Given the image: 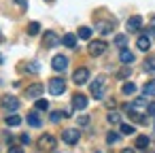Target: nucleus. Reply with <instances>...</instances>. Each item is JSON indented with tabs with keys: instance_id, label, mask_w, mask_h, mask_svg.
Returning a JSON list of instances; mask_svg holds the SVG:
<instances>
[{
	"instance_id": "c756f323",
	"label": "nucleus",
	"mask_w": 155,
	"mask_h": 153,
	"mask_svg": "<svg viewBox=\"0 0 155 153\" xmlns=\"http://www.w3.org/2000/svg\"><path fill=\"white\" fill-rule=\"evenodd\" d=\"M106 119H108L110 123H119V121H121L119 113H115V111H113V113H108V115H106Z\"/></svg>"
},
{
	"instance_id": "6ab92c4d",
	"label": "nucleus",
	"mask_w": 155,
	"mask_h": 153,
	"mask_svg": "<svg viewBox=\"0 0 155 153\" xmlns=\"http://www.w3.org/2000/svg\"><path fill=\"white\" fill-rule=\"evenodd\" d=\"M134 147L136 149H147L149 147V136H138L136 142H134Z\"/></svg>"
},
{
	"instance_id": "f704fd0d",
	"label": "nucleus",
	"mask_w": 155,
	"mask_h": 153,
	"mask_svg": "<svg viewBox=\"0 0 155 153\" xmlns=\"http://www.w3.org/2000/svg\"><path fill=\"white\" fill-rule=\"evenodd\" d=\"M147 113L155 117V102H149V106H147Z\"/></svg>"
},
{
	"instance_id": "423d86ee",
	"label": "nucleus",
	"mask_w": 155,
	"mask_h": 153,
	"mask_svg": "<svg viewBox=\"0 0 155 153\" xmlns=\"http://www.w3.org/2000/svg\"><path fill=\"white\" fill-rule=\"evenodd\" d=\"M0 104H2V108L9 113V111H17L19 108V100L15 96H2V100H0Z\"/></svg>"
},
{
	"instance_id": "58836bf2",
	"label": "nucleus",
	"mask_w": 155,
	"mask_h": 153,
	"mask_svg": "<svg viewBox=\"0 0 155 153\" xmlns=\"http://www.w3.org/2000/svg\"><path fill=\"white\" fill-rule=\"evenodd\" d=\"M21 142L28 145V142H30V136H28V134H21Z\"/></svg>"
},
{
	"instance_id": "4468645a",
	"label": "nucleus",
	"mask_w": 155,
	"mask_h": 153,
	"mask_svg": "<svg viewBox=\"0 0 155 153\" xmlns=\"http://www.w3.org/2000/svg\"><path fill=\"white\" fill-rule=\"evenodd\" d=\"M62 43H64V47H68V49H74V47H77V36H74V34H64Z\"/></svg>"
},
{
	"instance_id": "f257e3e1",
	"label": "nucleus",
	"mask_w": 155,
	"mask_h": 153,
	"mask_svg": "<svg viewBox=\"0 0 155 153\" xmlns=\"http://www.w3.org/2000/svg\"><path fill=\"white\" fill-rule=\"evenodd\" d=\"M104 89H106V79H104V77H98V79L89 85V91H91V96H94L96 100L104 98Z\"/></svg>"
},
{
	"instance_id": "473e14b6",
	"label": "nucleus",
	"mask_w": 155,
	"mask_h": 153,
	"mask_svg": "<svg viewBox=\"0 0 155 153\" xmlns=\"http://www.w3.org/2000/svg\"><path fill=\"white\" fill-rule=\"evenodd\" d=\"M149 32H151V36H155V15H153L151 22H149Z\"/></svg>"
},
{
	"instance_id": "9d476101",
	"label": "nucleus",
	"mask_w": 155,
	"mask_h": 153,
	"mask_svg": "<svg viewBox=\"0 0 155 153\" xmlns=\"http://www.w3.org/2000/svg\"><path fill=\"white\" fill-rule=\"evenodd\" d=\"M72 106H74L77 111H83V108L87 106V96H83V94H74V96H72Z\"/></svg>"
},
{
	"instance_id": "20e7f679",
	"label": "nucleus",
	"mask_w": 155,
	"mask_h": 153,
	"mask_svg": "<svg viewBox=\"0 0 155 153\" xmlns=\"http://www.w3.org/2000/svg\"><path fill=\"white\" fill-rule=\"evenodd\" d=\"M89 55H94V58H98V55H102L104 51H106V43L102 41V38H98V41H91L89 43Z\"/></svg>"
},
{
	"instance_id": "37998d69",
	"label": "nucleus",
	"mask_w": 155,
	"mask_h": 153,
	"mask_svg": "<svg viewBox=\"0 0 155 153\" xmlns=\"http://www.w3.org/2000/svg\"><path fill=\"white\" fill-rule=\"evenodd\" d=\"M96 153H100V151H96Z\"/></svg>"
},
{
	"instance_id": "2eb2a0df",
	"label": "nucleus",
	"mask_w": 155,
	"mask_h": 153,
	"mask_svg": "<svg viewBox=\"0 0 155 153\" xmlns=\"http://www.w3.org/2000/svg\"><path fill=\"white\" fill-rule=\"evenodd\" d=\"M136 45H138V49L140 51H149V47H151V41H149V36H138V41H136Z\"/></svg>"
},
{
	"instance_id": "b1692460",
	"label": "nucleus",
	"mask_w": 155,
	"mask_h": 153,
	"mask_svg": "<svg viewBox=\"0 0 155 153\" xmlns=\"http://www.w3.org/2000/svg\"><path fill=\"white\" fill-rule=\"evenodd\" d=\"M142 91H144V96H155V81H149L142 87Z\"/></svg>"
},
{
	"instance_id": "ddd939ff",
	"label": "nucleus",
	"mask_w": 155,
	"mask_h": 153,
	"mask_svg": "<svg viewBox=\"0 0 155 153\" xmlns=\"http://www.w3.org/2000/svg\"><path fill=\"white\" fill-rule=\"evenodd\" d=\"M119 60H121V64L130 66V64L134 62V53H132V51H127V49H121V53H119Z\"/></svg>"
},
{
	"instance_id": "72a5a7b5",
	"label": "nucleus",
	"mask_w": 155,
	"mask_h": 153,
	"mask_svg": "<svg viewBox=\"0 0 155 153\" xmlns=\"http://www.w3.org/2000/svg\"><path fill=\"white\" fill-rule=\"evenodd\" d=\"M87 123H89V117L87 115H81L79 117V125H87Z\"/></svg>"
},
{
	"instance_id": "c85d7f7f",
	"label": "nucleus",
	"mask_w": 155,
	"mask_h": 153,
	"mask_svg": "<svg viewBox=\"0 0 155 153\" xmlns=\"http://www.w3.org/2000/svg\"><path fill=\"white\" fill-rule=\"evenodd\" d=\"M34 106H36V111H47V108H49V102H47V100H36Z\"/></svg>"
},
{
	"instance_id": "f8f14e48",
	"label": "nucleus",
	"mask_w": 155,
	"mask_h": 153,
	"mask_svg": "<svg viewBox=\"0 0 155 153\" xmlns=\"http://www.w3.org/2000/svg\"><path fill=\"white\" fill-rule=\"evenodd\" d=\"M43 89H45V87H43L41 83H34V85H30V87L26 89V96H28V98H38V96L43 94Z\"/></svg>"
},
{
	"instance_id": "e433bc0d",
	"label": "nucleus",
	"mask_w": 155,
	"mask_h": 153,
	"mask_svg": "<svg viewBox=\"0 0 155 153\" xmlns=\"http://www.w3.org/2000/svg\"><path fill=\"white\" fill-rule=\"evenodd\" d=\"M127 75H130V68H123V70H119V72H117V77H121V79H123V77H127Z\"/></svg>"
},
{
	"instance_id": "a211bd4d",
	"label": "nucleus",
	"mask_w": 155,
	"mask_h": 153,
	"mask_svg": "<svg viewBox=\"0 0 155 153\" xmlns=\"http://www.w3.org/2000/svg\"><path fill=\"white\" fill-rule=\"evenodd\" d=\"M144 70L151 72V75H155V55H149L144 60Z\"/></svg>"
},
{
	"instance_id": "aec40b11",
	"label": "nucleus",
	"mask_w": 155,
	"mask_h": 153,
	"mask_svg": "<svg viewBox=\"0 0 155 153\" xmlns=\"http://www.w3.org/2000/svg\"><path fill=\"white\" fill-rule=\"evenodd\" d=\"M28 123H30L32 128H41V117H38L36 113H30V115H28Z\"/></svg>"
},
{
	"instance_id": "dca6fc26",
	"label": "nucleus",
	"mask_w": 155,
	"mask_h": 153,
	"mask_svg": "<svg viewBox=\"0 0 155 153\" xmlns=\"http://www.w3.org/2000/svg\"><path fill=\"white\" fill-rule=\"evenodd\" d=\"M147 106H149L147 98H136V100L132 102V108H134V111H147Z\"/></svg>"
},
{
	"instance_id": "7c9ffc66",
	"label": "nucleus",
	"mask_w": 155,
	"mask_h": 153,
	"mask_svg": "<svg viewBox=\"0 0 155 153\" xmlns=\"http://www.w3.org/2000/svg\"><path fill=\"white\" fill-rule=\"evenodd\" d=\"M26 70H28V72H38V70H41V66H38L36 62H32V64H28V66H26Z\"/></svg>"
},
{
	"instance_id": "412c9836",
	"label": "nucleus",
	"mask_w": 155,
	"mask_h": 153,
	"mask_svg": "<svg viewBox=\"0 0 155 153\" xmlns=\"http://www.w3.org/2000/svg\"><path fill=\"white\" fill-rule=\"evenodd\" d=\"M38 32H41V24H38V22H32V24L28 26V34H30V36H36Z\"/></svg>"
},
{
	"instance_id": "0eeeda50",
	"label": "nucleus",
	"mask_w": 155,
	"mask_h": 153,
	"mask_svg": "<svg viewBox=\"0 0 155 153\" xmlns=\"http://www.w3.org/2000/svg\"><path fill=\"white\" fill-rule=\"evenodd\" d=\"M43 45H45L47 49L58 47V45H60V36H58L55 32H45V36H43Z\"/></svg>"
},
{
	"instance_id": "39448f33",
	"label": "nucleus",
	"mask_w": 155,
	"mask_h": 153,
	"mask_svg": "<svg viewBox=\"0 0 155 153\" xmlns=\"http://www.w3.org/2000/svg\"><path fill=\"white\" fill-rule=\"evenodd\" d=\"M79 138H81V132H79V130H74V128H70V130H64V132H62V140H64L66 145H77V142H79Z\"/></svg>"
},
{
	"instance_id": "9b49d317",
	"label": "nucleus",
	"mask_w": 155,
	"mask_h": 153,
	"mask_svg": "<svg viewBox=\"0 0 155 153\" xmlns=\"http://www.w3.org/2000/svg\"><path fill=\"white\" fill-rule=\"evenodd\" d=\"M140 26H142V17H140V15H134V17L127 19V30H130V32H138Z\"/></svg>"
},
{
	"instance_id": "4c0bfd02",
	"label": "nucleus",
	"mask_w": 155,
	"mask_h": 153,
	"mask_svg": "<svg viewBox=\"0 0 155 153\" xmlns=\"http://www.w3.org/2000/svg\"><path fill=\"white\" fill-rule=\"evenodd\" d=\"M9 153H24L21 147H9Z\"/></svg>"
},
{
	"instance_id": "ea45409f",
	"label": "nucleus",
	"mask_w": 155,
	"mask_h": 153,
	"mask_svg": "<svg viewBox=\"0 0 155 153\" xmlns=\"http://www.w3.org/2000/svg\"><path fill=\"white\" fill-rule=\"evenodd\" d=\"M121 153H134V149H123Z\"/></svg>"
},
{
	"instance_id": "7ed1b4c3",
	"label": "nucleus",
	"mask_w": 155,
	"mask_h": 153,
	"mask_svg": "<svg viewBox=\"0 0 155 153\" xmlns=\"http://www.w3.org/2000/svg\"><path fill=\"white\" fill-rule=\"evenodd\" d=\"M36 145H38L41 151H53V149H55V138H53L51 134H43Z\"/></svg>"
},
{
	"instance_id": "f03ea898",
	"label": "nucleus",
	"mask_w": 155,
	"mask_h": 153,
	"mask_svg": "<svg viewBox=\"0 0 155 153\" xmlns=\"http://www.w3.org/2000/svg\"><path fill=\"white\" fill-rule=\"evenodd\" d=\"M64 91H66V81L62 77H53L49 81V94L51 96H62Z\"/></svg>"
},
{
	"instance_id": "c9c22d12",
	"label": "nucleus",
	"mask_w": 155,
	"mask_h": 153,
	"mask_svg": "<svg viewBox=\"0 0 155 153\" xmlns=\"http://www.w3.org/2000/svg\"><path fill=\"white\" fill-rule=\"evenodd\" d=\"M13 2H15V5H19V7H21L24 11L28 9V0H13Z\"/></svg>"
},
{
	"instance_id": "4be33fe9",
	"label": "nucleus",
	"mask_w": 155,
	"mask_h": 153,
	"mask_svg": "<svg viewBox=\"0 0 155 153\" xmlns=\"http://www.w3.org/2000/svg\"><path fill=\"white\" fill-rule=\"evenodd\" d=\"M79 38H83V41H89L91 38V28H79Z\"/></svg>"
},
{
	"instance_id": "f3484780",
	"label": "nucleus",
	"mask_w": 155,
	"mask_h": 153,
	"mask_svg": "<svg viewBox=\"0 0 155 153\" xmlns=\"http://www.w3.org/2000/svg\"><path fill=\"white\" fill-rule=\"evenodd\" d=\"M98 32L100 34H110L113 32V24L110 22H100L98 24Z\"/></svg>"
},
{
	"instance_id": "393cba45",
	"label": "nucleus",
	"mask_w": 155,
	"mask_h": 153,
	"mask_svg": "<svg viewBox=\"0 0 155 153\" xmlns=\"http://www.w3.org/2000/svg\"><path fill=\"white\" fill-rule=\"evenodd\" d=\"M121 91H123L125 96H132V94L136 91V85H134V83H125V85L121 87Z\"/></svg>"
},
{
	"instance_id": "2f4dec72",
	"label": "nucleus",
	"mask_w": 155,
	"mask_h": 153,
	"mask_svg": "<svg viewBox=\"0 0 155 153\" xmlns=\"http://www.w3.org/2000/svg\"><path fill=\"white\" fill-rule=\"evenodd\" d=\"M62 117H66V115H64V113H62V111H55V113H53V115H51V121H53V123H58V121H60V119H62Z\"/></svg>"
},
{
	"instance_id": "6e6552de",
	"label": "nucleus",
	"mask_w": 155,
	"mask_h": 153,
	"mask_svg": "<svg viewBox=\"0 0 155 153\" xmlns=\"http://www.w3.org/2000/svg\"><path fill=\"white\" fill-rule=\"evenodd\" d=\"M51 66H53V70L64 72V70L68 68V60H66V55H55V58L51 60Z\"/></svg>"
},
{
	"instance_id": "cd10ccee",
	"label": "nucleus",
	"mask_w": 155,
	"mask_h": 153,
	"mask_svg": "<svg viewBox=\"0 0 155 153\" xmlns=\"http://www.w3.org/2000/svg\"><path fill=\"white\" fill-rule=\"evenodd\" d=\"M121 134H125V136H130V134H134V128L130 125V123H121Z\"/></svg>"
},
{
	"instance_id": "79ce46f5",
	"label": "nucleus",
	"mask_w": 155,
	"mask_h": 153,
	"mask_svg": "<svg viewBox=\"0 0 155 153\" xmlns=\"http://www.w3.org/2000/svg\"><path fill=\"white\" fill-rule=\"evenodd\" d=\"M0 41H2V34H0Z\"/></svg>"
},
{
	"instance_id": "5701e85b",
	"label": "nucleus",
	"mask_w": 155,
	"mask_h": 153,
	"mask_svg": "<svg viewBox=\"0 0 155 153\" xmlns=\"http://www.w3.org/2000/svg\"><path fill=\"white\" fill-rule=\"evenodd\" d=\"M5 121H7V125H13V128H15V125L21 123V117H19V115H9Z\"/></svg>"
},
{
	"instance_id": "1a4fd4ad",
	"label": "nucleus",
	"mask_w": 155,
	"mask_h": 153,
	"mask_svg": "<svg viewBox=\"0 0 155 153\" xmlns=\"http://www.w3.org/2000/svg\"><path fill=\"white\" fill-rule=\"evenodd\" d=\"M87 79H89V70H87V68H77V70H74V75H72V81H74L77 85L87 83Z\"/></svg>"
},
{
	"instance_id": "a19ab883",
	"label": "nucleus",
	"mask_w": 155,
	"mask_h": 153,
	"mask_svg": "<svg viewBox=\"0 0 155 153\" xmlns=\"http://www.w3.org/2000/svg\"><path fill=\"white\" fill-rule=\"evenodd\" d=\"M45 2H55V0H45Z\"/></svg>"
},
{
	"instance_id": "a878e982",
	"label": "nucleus",
	"mask_w": 155,
	"mask_h": 153,
	"mask_svg": "<svg viewBox=\"0 0 155 153\" xmlns=\"http://www.w3.org/2000/svg\"><path fill=\"white\" fill-rule=\"evenodd\" d=\"M115 45H117L119 49H125V34H117V36H115Z\"/></svg>"
},
{
	"instance_id": "bb28decb",
	"label": "nucleus",
	"mask_w": 155,
	"mask_h": 153,
	"mask_svg": "<svg viewBox=\"0 0 155 153\" xmlns=\"http://www.w3.org/2000/svg\"><path fill=\"white\" fill-rule=\"evenodd\" d=\"M106 142H108V145L119 142V134H117V132H108V134H106Z\"/></svg>"
}]
</instances>
